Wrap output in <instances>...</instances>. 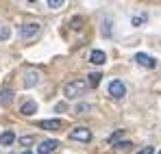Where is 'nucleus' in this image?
<instances>
[{
	"label": "nucleus",
	"instance_id": "nucleus-1",
	"mask_svg": "<svg viewBox=\"0 0 161 154\" xmlns=\"http://www.w3.org/2000/svg\"><path fill=\"white\" fill-rule=\"evenodd\" d=\"M85 89H87V80L76 78V80H72V82H68V85H65V98H68V100H74V98L83 96V91H85Z\"/></svg>",
	"mask_w": 161,
	"mask_h": 154
},
{
	"label": "nucleus",
	"instance_id": "nucleus-2",
	"mask_svg": "<svg viewBox=\"0 0 161 154\" xmlns=\"http://www.w3.org/2000/svg\"><path fill=\"white\" fill-rule=\"evenodd\" d=\"M109 96L111 98H115V100H122L124 96H126V87H124V82L122 80H111L109 82Z\"/></svg>",
	"mask_w": 161,
	"mask_h": 154
},
{
	"label": "nucleus",
	"instance_id": "nucleus-3",
	"mask_svg": "<svg viewBox=\"0 0 161 154\" xmlns=\"http://www.w3.org/2000/svg\"><path fill=\"white\" fill-rule=\"evenodd\" d=\"M70 139L72 141H80V143H87V141H92V130L85 128V126H79V128L70 130Z\"/></svg>",
	"mask_w": 161,
	"mask_h": 154
},
{
	"label": "nucleus",
	"instance_id": "nucleus-4",
	"mask_svg": "<svg viewBox=\"0 0 161 154\" xmlns=\"http://www.w3.org/2000/svg\"><path fill=\"white\" fill-rule=\"evenodd\" d=\"M135 63L142 65V67H148V70L157 67V61H155L150 54H146V52H137V54H135Z\"/></svg>",
	"mask_w": 161,
	"mask_h": 154
},
{
	"label": "nucleus",
	"instance_id": "nucleus-5",
	"mask_svg": "<svg viewBox=\"0 0 161 154\" xmlns=\"http://www.w3.org/2000/svg\"><path fill=\"white\" fill-rule=\"evenodd\" d=\"M39 28H42V26L37 24V22H35V24H24V26H20L18 35H20L22 39H31V37H35V35L39 33Z\"/></svg>",
	"mask_w": 161,
	"mask_h": 154
},
{
	"label": "nucleus",
	"instance_id": "nucleus-6",
	"mask_svg": "<svg viewBox=\"0 0 161 154\" xmlns=\"http://www.w3.org/2000/svg\"><path fill=\"white\" fill-rule=\"evenodd\" d=\"M57 148H59V141H57V139H46V141H42V143H39L37 154H53Z\"/></svg>",
	"mask_w": 161,
	"mask_h": 154
},
{
	"label": "nucleus",
	"instance_id": "nucleus-7",
	"mask_svg": "<svg viewBox=\"0 0 161 154\" xmlns=\"http://www.w3.org/2000/svg\"><path fill=\"white\" fill-rule=\"evenodd\" d=\"M39 80H42V74H39L37 70H28L26 74H24V87L31 89V87L39 85Z\"/></svg>",
	"mask_w": 161,
	"mask_h": 154
},
{
	"label": "nucleus",
	"instance_id": "nucleus-8",
	"mask_svg": "<svg viewBox=\"0 0 161 154\" xmlns=\"http://www.w3.org/2000/svg\"><path fill=\"white\" fill-rule=\"evenodd\" d=\"M37 126L46 128V130H61L63 128V122L61 119H42V122H37Z\"/></svg>",
	"mask_w": 161,
	"mask_h": 154
},
{
	"label": "nucleus",
	"instance_id": "nucleus-9",
	"mask_svg": "<svg viewBox=\"0 0 161 154\" xmlns=\"http://www.w3.org/2000/svg\"><path fill=\"white\" fill-rule=\"evenodd\" d=\"M20 113H22L24 117H31V115H35V113H37V102H35V100H26V102L20 106Z\"/></svg>",
	"mask_w": 161,
	"mask_h": 154
},
{
	"label": "nucleus",
	"instance_id": "nucleus-10",
	"mask_svg": "<svg viewBox=\"0 0 161 154\" xmlns=\"http://www.w3.org/2000/svg\"><path fill=\"white\" fill-rule=\"evenodd\" d=\"M89 61H92L94 65H105L107 54H105L103 50H92V54H89Z\"/></svg>",
	"mask_w": 161,
	"mask_h": 154
},
{
	"label": "nucleus",
	"instance_id": "nucleus-11",
	"mask_svg": "<svg viewBox=\"0 0 161 154\" xmlns=\"http://www.w3.org/2000/svg\"><path fill=\"white\" fill-rule=\"evenodd\" d=\"M13 96H15L13 89H9V87L2 89V91H0V106H9V104L13 102Z\"/></svg>",
	"mask_w": 161,
	"mask_h": 154
},
{
	"label": "nucleus",
	"instance_id": "nucleus-12",
	"mask_svg": "<svg viewBox=\"0 0 161 154\" xmlns=\"http://www.w3.org/2000/svg\"><path fill=\"white\" fill-rule=\"evenodd\" d=\"M13 141H15V132L13 130H4L0 135V146H11Z\"/></svg>",
	"mask_w": 161,
	"mask_h": 154
},
{
	"label": "nucleus",
	"instance_id": "nucleus-13",
	"mask_svg": "<svg viewBox=\"0 0 161 154\" xmlns=\"http://www.w3.org/2000/svg\"><path fill=\"white\" fill-rule=\"evenodd\" d=\"M87 78H89V85H92V87H98V85H100V78H103V74H100V72H92Z\"/></svg>",
	"mask_w": 161,
	"mask_h": 154
},
{
	"label": "nucleus",
	"instance_id": "nucleus-14",
	"mask_svg": "<svg viewBox=\"0 0 161 154\" xmlns=\"http://www.w3.org/2000/svg\"><path fill=\"white\" fill-rule=\"evenodd\" d=\"M131 148H133L131 141H118V143H115V150H122V152H129Z\"/></svg>",
	"mask_w": 161,
	"mask_h": 154
},
{
	"label": "nucleus",
	"instance_id": "nucleus-15",
	"mask_svg": "<svg viewBox=\"0 0 161 154\" xmlns=\"http://www.w3.org/2000/svg\"><path fill=\"white\" fill-rule=\"evenodd\" d=\"M146 20H148V15H146V13H142V15H135L133 20H131V24H133V26H142Z\"/></svg>",
	"mask_w": 161,
	"mask_h": 154
},
{
	"label": "nucleus",
	"instance_id": "nucleus-16",
	"mask_svg": "<svg viewBox=\"0 0 161 154\" xmlns=\"http://www.w3.org/2000/svg\"><path fill=\"white\" fill-rule=\"evenodd\" d=\"M9 37H11V28L9 26H2L0 28V41H7Z\"/></svg>",
	"mask_w": 161,
	"mask_h": 154
},
{
	"label": "nucleus",
	"instance_id": "nucleus-17",
	"mask_svg": "<svg viewBox=\"0 0 161 154\" xmlns=\"http://www.w3.org/2000/svg\"><path fill=\"white\" fill-rule=\"evenodd\" d=\"M46 4H48V9H61L65 4V0H48Z\"/></svg>",
	"mask_w": 161,
	"mask_h": 154
},
{
	"label": "nucleus",
	"instance_id": "nucleus-18",
	"mask_svg": "<svg viewBox=\"0 0 161 154\" xmlns=\"http://www.w3.org/2000/svg\"><path fill=\"white\" fill-rule=\"evenodd\" d=\"M122 132H124V130H115V132H113V135L109 137L107 141H109V143H113V146H115V143L120 141V137H122Z\"/></svg>",
	"mask_w": 161,
	"mask_h": 154
},
{
	"label": "nucleus",
	"instance_id": "nucleus-19",
	"mask_svg": "<svg viewBox=\"0 0 161 154\" xmlns=\"http://www.w3.org/2000/svg\"><path fill=\"white\" fill-rule=\"evenodd\" d=\"M33 143H35V137H22V139H20V146H24V148L33 146Z\"/></svg>",
	"mask_w": 161,
	"mask_h": 154
},
{
	"label": "nucleus",
	"instance_id": "nucleus-20",
	"mask_svg": "<svg viewBox=\"0 0 161 154\" xmlns=\"http://www.w3.org/2000/svg\"><path fill=\"white\" fill-rule=\"evenodd\" d=\"M89 109H92L89 104H79V106L74 109V113H76V115H83V113H85V111H89Z\"/></svg>",
	"mask_w": 161,
	"mask_h": 154
},
{
	"label": "nucleus",
	"instance_id": "nucleus-21",
	"mask_svg": "<svg viewBox=\"0 0 161 154\" xmlns=\"http://www.w3.org/2000/svg\"><path fill=\"white\" fill-rule=\"evenodd\" d=\"M103 35H105V37H111V22H105V24H103Z\"/></svg>",
	"mask_w": 161,
	"mask_h": 154
},
{
	"label": "nucleus",
	"instance_id": "nucleus-22",
	"mask_svg": "<svg viewBox=\"0 0 161 154\" xmlns=\"http://www.w3.org/2000/svg\"><path fill=\"white\" fill-rule=\"evenodd\" d=\"M139 154H155V148H150V146H146V148H142Z\"/></svg>",
	"mask_w": 161,
	"mask_h": 154
},
{
	"label": "nucleus",
	"instance_id": "nucleus-23",
	"mask_svg": "<svg viewBox=\"0 0 161 154\" xmlns=\"http://www.w3.org/2000/svg\"><path fill=\"white\" fill-rule=\"evenodd\" d=\"M72 28H74V30L80 28V18H74V20H72Z\"/></svg>",
	"mask_w": 161,
	"mask_h": 154
},
{
	"label": "nucleus",
	"instance_id": "nucleus-24",
	"mask_svg": "<svg viewBox=\"0 0 161 154\" xmlns=\"http://www.w3.org/2000/svg\"><path fill=\"white\" fill-rule=\"evenodd\" d=\"M22 154H33V152H22Z\"/></svg>",
	"mask_w": 161,
	"mask_h": 154
},
{
	"label": "nucleus",
	"instance_id": "nucleus-25",
	"mask_svg": "<svg viewBox=\"0 0 161 154\" xmlns=\"http://www.w3.org/2000/svg\"><path fill=\"white\" fill-rule=\"evenodd\" d=\"M9 154H15V152H9Z\"/></svg>",
	"mask_w": 161,
	"mask_h": 154
},
{
	"label": "nucleus",
	"instance_id": "nucleus-26",
	"mask_svg": "<svg viewBox=\"0 0 161 154\" xmlns=\"http://www.w3.org/2000/svg\"><path fill=\"white\" fill-rule=\"evenodd\" d=\"M159 154H161V152H159Z\"/></svg>",
	"mask_w": 161,
	"mask_h": 154
}]
</instances>
